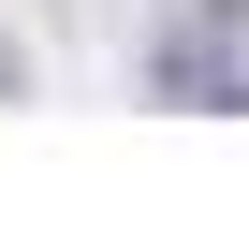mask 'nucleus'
Masks as SVG:
<instances>
[{
  "label": "nucleus",
  "instance_id": "obj_1",
  "mask_svg": "<svg viewBox=\"0 0 249 234\" xmlns=\"http://www.w3.org/2000/svg\"><path fill=\"white\" fill-rule=\"evenodd\" d=\"M161 88H176V102H205V117H234V102H249V73H234L220 44H191V30L161 44Z\"/></svg>",
  "mask_w": 249,
  "mask_h": 234
}]
</instances>
